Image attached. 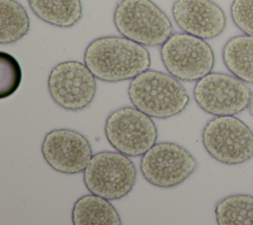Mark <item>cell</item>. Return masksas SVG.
<instances>
[{
  "mask_svg": "<svg viewBox=\"0 0 253 225\" xmlns=\"http://www.w3.org/2000/svg\"><path fill=\"white\" fill-rule=\"evenodd\" d=\"M84 63L97 79L120 82L149 69L151 57L143 45L124 36H104L88 44Z\"/></svg>",
  "mask_w": 253,
  "mask_h": 225,
  "instance_id": "6da1fadb",
  "label": "cell"
},
{
  "mask_svg": "<svg viewBox=\"0 0 253 225\" xmlns=\"http://www.w3.org/2000/svg\"><path fill=\"white\" fill-rule=\"evenodd\" d=\"M127 95L135 108L157 119L179 115L190 102V96L179 79L154 69H147L132 78Z\"/></svg>",
  "mask_w": 253,
  "mask_h": 225,
  "instance_id": "7a4b0ae2",
  "label": "cell"
},
{
  "mask_svg": "<svg viewBox=\"0 0 253 225\" xmlns=\"http://www.w3.org/2000/svg\"><path fill=\"white\" fill-rule=\"evenodd\" d=\"M113 21L122 36L143 46H161L173 34L171 20L151 0L119 1Z\"/></svg>",
  "mask_w": 253,
  "mask_h": 225,
  "instance_id": "3957f363",
  "label": "cell"
},
{
  "mask_svg": "<svg viewBox=\"0 0 253 225\" xmlns=\"http://www.w3.org/2000/svg\"><path fill=\"white\" fill-rule=\"evenodd\" d=\"M136 174V168L128 156L118 151H103L91 158L83 171V181L91 193L119 200L132 190Z\"/></svg>",
  "mask_w": 253,
  "mask_h": 225,
  "instance_id": "277c9868",
  "label": "cell"
},
{
  "mask_svg": "<svg viewBox=\"0 0 253 225\" xmlns=\"http://www.w3.org/2000/svg\"><path fill=\"white\" fill-rule=\"evenodd\" d=\"M202 142L207 153L224 165H240L253 157V132L234 115L215 116L208 121Z\"/></svg>",
  "mask_w": 253,
  "mask_h": 225,
  "instance_id": "5b68a950",
  "label": "cell"
},
{
  "mask_svg": "<svg viewBox=\"0 0 253 225\" xmlns=\"http://www.w3.org/2000/svg\"><path fill=\"white\" fill-rule=\"evenodd\" d=\"M168 73L182 81H198L211 72L214 54L206 40L188 33H174L160 46Z\"/></svg>",
  "mask_w": 253,
  "mask_h": 225,
  "instance_id": "8992f818",
  "label": "cell"
},
{
  "mask_svg": "<svg viewBox=\"0 0 253 225\" xmlns=\"http://www.w3.org/2000/svg\"><path fill=\"white\" fill-rule=\"evenodd\" d=\"M105 136L116 151L128 157L145 154L158 139L152 117L133 107L114 110L105 122Z\"/></svg>",
  "mask_w": 253,
  "mask_h": 225,
  "instance_id": "52a82bcc",
  "label": "cell"
},
{
  "mask_svg": "<svg viewBox=\"0 0 253 225\" xmlns=\"http://www.w3.org/2000/svg\"><path fill=\"white\" fill-rule=\"evenodd\" d=\"M198 162L184 147L173 142L152 146L140 160V171L147 182L159 188H172L190 177Z\"/></svg>",
  "mask_w": 253,
  "mask_h": 225,
  "instance_id": "ba28073f",
  "label": "cell"
},
{
  "mask_svg": "<svg viewBox=\"0 0 253 225\" xmlns=\"http://www.w3.org/2000/svg\"><path fill=\"white\" fill-rule=\"evenodd\" d=\"M96 77L88 66L78 60H65L55 64L47 77L51 99L64 110L80 111L95 98Z\"/></svg>",
  "mask_w": 253,
  "mask_h": 225,
  "instance_id": "9c48e42d",
  "label": "cell"
},
{
  "mask_svg": "<svg viewBox=\"0 0 253 225\" xmlns=\"http://www.w3.org/2000/svg\"><path fill=\"white\" fill-rule=\"evenodd\" d=\"M193 94L198 106L211 115H236L248 108L251 88L234 75L210 72L196 82Z\"/></svg>",
  "mask_w": 253,
  "mask_h": 225,
  "instance_id": "30bf717a",
  "label": "cell"
},
{
  "mask_svg": "<svg viewBox=\"0 0 253 225\" xmlns=\"http://www.w3.org/2000/svg\"><path fill=\"white\" fill-rule=\"evenodd\" d=\"M41 151L52 169L65 174L83 172L93 157L89 140L71 129H54L46 133Z\"/></svg>",
  "mask_w": 253,
  "mask_h": 225,
  "instance_id": "8fae6325",
  "label": "cell"
},
{
  "mask_svg": "<svg viewBox=\"0 0 253 225\" xmlns=\"http://www.w3.org/2000/svg\"><path fill=\"white\" fill-rule=\"evenodd\" d=\"M172 15L183 32L204 40L218 37L226 27L223 10L211 0H175Z\"/></svg>",
  "mask_w": 253,
  "mask_h": 225,
  "instance_id": "7c38bea8",
  "label": "cell"
},
{
  "mask_svg": "<svg viewBox=\"0 0 253 225\" xmlns=\"http://www.w3.org/2000/svg\"><path fill=\"white\" fill-rule=\"evenodd\" d=\"M74 225H121L122 218L109 199L91 193L82 195L73 204Z\"/></svg>",
  "mask_w": 253,
  "mask_h": 225,
  "instance_id": "4fadbf2b",
  "label": "cell"
},
{
  "mask_svg": "<svg viewBox=\"0 0 253 225\" xmlns=\"http://www.w3.org/2000/svg\"><path fill=\"white\" fill-rule=\"evenodd\" d=\"M34 14L44 23L58 28H70L82 18L81 0H28Z\"/></svg>",
  "mask_w": 253,
  "mask_h": 225,
  "instance_id": "5bb4252c",
  "label": "cell"
},
{
  "mask_svg": "<svg viewBox=\"0 0 253 225\" xmlns=\"http://www.w3.org/2000/svg\"><path fill=\"white\" fill-rule=\"evenodd\" d=\"M222 60L232 75L253 84V37L244 34L229 39L222 49Z\"/></svg>",
  "mask_w": 253,
  "mask_h": 225,
  "instance_id": "9a60e30c",
  "label": "cell"
},
{
  "mask_svg": "<svg viewBox=\"0 0 253 225\" xmlns=\"http://www.w3.org/2000/svg\"><path fill=\"white\" fill-rule=\"evenodd\" d=\"M27 10L16 0H0V44L11 45L24 38L30 30Z\"/></svg>",
  "mask_w": 253,
  "mask_h": 225,
  "instance_id": "2e32d148",
  "label": "cell"
},
{
  "mask_svg": "<svg viewBox=\"0 0 253 225\" xmlns=\"http://www.w3.org/2000/svg\"><path fill=\"white\" fill-rule=\"evenodd\" d=\"M214 215L219 225H253V196L228 195L217 201Z\"/></svg>",
  "mask_w": 253,
  "mask_h": 225,
  "instance_id": "e0dca14e",
  "label": "cell"
},
{
  "mask_svg": "<svg viewBox=\"0 0 253 225\" xmlns=\"http://www.w3.org/2000/svg\"><path fill=\"white\" fill-rule=\"evenodd\" d=\"M230 15L241 32L253 37V0H233Z\"/></svg>",
  "mask_w": 253,
  "mask_h": 225,
  "instance_id": "ac0fdd59",
  "label": "cell"
},
{
  "mask_svg": "<svg viewBox=\"0 0 253 225\" xmlns=\"http://www.w3.org/2000/svg\"><path fill=\"white\" fill-rule=\"evenodd\" d=\"M248 109H249L250 114L253 116V88H251V96H250V101H249Z\"/></svg>",
  "mask_w": 253,
  "mask_h": 225,
  "instance_id": "d6986e66",
  "label": "cell"
}]
</instances>
